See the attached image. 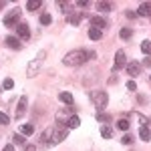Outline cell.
<instances>
[{
	"mask_svg": "<svg viewBox=\"0 0 151 151\" xmlns=\"http://www.w3.org/2000/svg\"><path fill=\"white\" fill-rule=\"evenodd\" d=\"M2 87H4V89H12V87H14V81H12V79H4V85H2Z\"/></svg>",
	"mask_w": 151,
	"mask_h": 151,
	"instance_id": "32",
	"label": "cell"
},
{
	"mask_svg": "<svg viewBox=\"0 0 151 151\" xmlns=\"http://www.w3.org/2000/svg\"><path fill=\"white\" fill-rule=\"evenodd\" d=\"M91 24H93V28L101 30V28H105V26H107V20H105V18H101V16H93V18H91Z\"/></svg>",
	"mask_w": 151,
	"mask_h": 151,
	"instance_id": "12",
	"label": "cell"
},
{
	"mask_svg": "<svg viewBox=\"0 0 151 151\" xmlns=\"http://www.w3.org/2000/svg\"><path fill=\"white\" fill-rule=\"evenodd\" d=\"M139 137L143 141H149L151 139V131H149V127L147 125H141V129H139Z\"/></svg>",
	"mask_w": 151,
	"mask_h": 151,
	"instance_id": "17",
	"label": "cell"
},
{
	"mask_svg": "<svg viewBox=\"0 0 151 151\" xmlns=\"http://www.w3.org/2000/svg\"><path fill=\"white\" fill-rule=\"evenodd\" d=\"M2 8H4V2H0V10H2Z\"/></svg>",
	"mask_w": 151,
	"mask_h": 151,
	"instance_id": "40",
	"label": "cell"
},
{
	"mask_svg": "<svg viewBox=\"0 0 151 151\" xmlns=\"http://www.w3.org/2000/svg\"><path fill=\"white\" fill-rule=\"evenodd\" d=\"M91 101L95 103L97 109H105L107 103H109V97H107L105 91H93V93H91Z\"/></svg>",
	"mask_w": 151,
	"mask_h": 151,
	"instance_id": "4",
	"label": "cell"
},
{
	"mask_svg": "<svg viewBox=\"0 0 151 151\" xmlns=\"http://www.w3.org/2000/svg\"><path fill=\"white\" fill-rule=\"evenodd\" d=\"M70 115H73L70 109H63V111H58V113H57V125H65V127H67V121H69Z\"/></svg>",
	"mask_w": 151,
	"mask_h": 151,
	"instance_id": "8",
	"label": "cell"
},
{
	"mask_svg": "<svg viewBox=\"0 0 151 151\" xmlns=\"http://www.w3.org/2000/svg\"><path fill=\"white\" fill-rule=\"evenodd\" d=\"M50 22H52V16H50V14H40V24L47 26V24H50Z\"/></svg>",
	"mask_w": 151,
	"mask_h": 151,
	"instance_id": "28",
	"label": "cell"
},
{
	"mask_svg": "<svg viewBox=\"0 0 151 151\" xmlns=\"http://www.w3.org/2000/svg\"><path fill=\"white\" fill-rule=\"evenodd\" d=\"M123 67H127V60H125V52H123V50H117V55H115V65H113V70H121Z\"/></svg>",
	"mask_w": 151,
	"mask_h": 151,
	"instance_id": "6",
	"label": "cell"
},
{
	"mask_svg": "<svg viewBox=\"0 0 151 151\" xmlns=\"http://www.w3.org/2000/svg\"><path fill=\"white\" fill-rule=\"evenodd\" d=\"M117 127L121 129V131H127V129H129V121H127V119H121V121H117Z\"/></svg>",
	"mask_w": 151,
	"mask_h": 151,
	"instance_id": "27",
	"label": "cell"
},
{
	"mask_svg": "<svg viewBox=\"0 0 151 151\" xmlns=\"http://www.w3.org/2000/svg\"><path fill=\"white\" fill-rule=\"evenodd\" d=\"M12 139H14V143H16V145H26V139H24L22 135H14Z\"/></svg>",
	"mask_w": 151,
	"mask_h": 151,
	"instance_id": "29",
	"label": "cell"
},
{
	"mask_svg": "<svg viewBox=\"0 0 151 151\" xmlns=\"http://www.w3.org/2000/svg\"><path fill=\"white\" fill-rule=\"evenodd\" d=\"M119 35H121V38H123V40H127V38H131L133 30H131V28H121V32H119Z\"/></svg>",
	"mask_w": 151,
	"mask_h": 151,
	"instance_id": "26",
	"label": "cell"
},
{
	"mask_svg": "<svg viewBox=\"0 0 151 151\" xmlns=\"http://www.w3.org/2000/svg\"><path fill=\"white\" fill-rule=\"evenodd\" d=\"M143 67H151V57H147L145 60H143Z\"/></svg>",
	"mask_w": 151,
	"mask_h": 151,
	"instance_id": "36",
	"label": "cell"
},
{
	"mask_svg": "<svg viewBox=\"0 0 151 151\" xmlns=\"http://www.w3.org/2000/svg\"><path fill=\"white\" fill-rule=\"evenodd\" d=\"M87 4H89L87 0H77V6H87Z\"/></svg>",
	"mask_w": 151,
	"mask_h": 151,
	"instance_id": "37",
	"label": "cell"
},
{
	"mask_svg": "<svg viewBox=\"0 0 151 151\" xmlns=\"http://www.w3.org/2000/svg\"><path fill=\"white\" fill-rule=\"evenodd\" d=\"M50 137H52V127H48L42 135H40V141H42V145H50Z\"/></svg>",
	"mask_w": 151,
	"mask_h": 151,
	"instance_id": "16",
	"label": "cell"
},
{
	"mask_svg": "<svg viewBox=\"0 0 151 151\" xmlns=\"http://www.w3.org/2000/svg\"><path fill=\"white\" fill-rule=\"evenodd\" d=\"M127 89H129V91H137V83H135V81H129L127 83Z\"/></svg>",
	"mask_w": 151,
	"mask_h": 151,
	"instance_id": "33",
	"label": "cell"
},
{
	"mask_svg": "<svg viewBox=\"0 0 151 151\" xmlns=\"http://www.w3.org/2000/svg\"><path fill=\"white\" fill-rule=\"evenodd\" d=\"M141 50H143L147 57H151V40H143V42H141Z\"/></svg>",
	"mask_w": 151,
	"mask_h": 151,
	"instance_id": "23",
	"label": "cell"
},
{
	"mask_svg": "<svg viewBox=\"0 0 151 151\" xmlns=\"http://www.w3.org/2000/svg\"><path fill=\"white\" fill-rule=\"evenodd\" d=\"M101 135H103L105 139H111V137H113V129L109 127V125H103V127H101Z\"/></svg>",
	"mask_w": 151,
	"mask_h": 151,
	"instance_id": "20",
	"label": "cell"
},
{
	"mask_svg": "<svg viewBox=\"0 0 151 151\" xmlns=\"http://www.w3.org/2000/svg\"><path fill=\"white\" fill-rule=\"evenodd\" d=\"M137 14H139V16H151V4L143 2L139 6V10H137Z\"/></svg>",
	"mask_w": 151,
	"mask_h": 151,
	"instance_id": "14",
	"label": "cell"
},
{
	"mask_svg": "<svg viewBox=\"0 0 151 151\" xmlns=\"http://www.w3.org/2000/svg\"><path fill=\"white\" fill-rule=\"evenodd\" d=\"M79 125H81V119H79L77 115H70L69 121H67V127H69V129H77Z\"/></svg>",
	"mask_w": 151,
	"mask_h": 151,
	"instance_id": "15",
	"label": "cell"
},
{
	"mask_svg": "<svg viewBox=\"0 0 151 151\" xmlns=\"http://www.w3.org/2000/svg\"><path fill=\"white\" fill-rule=\"evenodd\" d=\"M26 105H28V99H26V97H20V101L16 105V119H20V117L26 113Z\"/></svg>",
	"mask_w": 151,
	"mask_h": 151,
	"instance_id": "9",
	"label": "cell"
},
{
	"mask_svg": "<svg viewBox=\"0 0 151 151\" xmlns=\"http://www.w3.org/2000/svg\"><path fill=\"white\" fill-rule=\"evenodd\" d=\"M69 135V127L65 125H52V137H50V145H58L60 141L67 139Z\"/></svg>",
	"mask_w": 151,
	"mask_h": 151,
	"instance_id": "2",
	"label": "cell"
},
{
	"mask_svg": "<svg viewBox=\"0 0 151 151\" xmlns=\"http://www.w3.org/2000/svg\"><path fill=\"white\" fill-rule=\"evenodd\" d=\"M40 4H42L40 0H28V2H26V8H28L30 12H35V10L40 8Z\"/></svg>",
	"mask_w": 151,
	"mask_h": 151,
	"instance_id": "18",
	"label": "cell"
},
{
	"mask_svg": "<svg viewBox=\"0 0 151 151\" xmlns=\"http://www.w3.org/2000/svg\"><path fill=\"white\" fill-rule=\"evenodd\" d=\"M83 16H85V12H69V14H67V20L77 26V24L83 20Z\"/></svg>",
	"mask_w": 151,
	"mask_h": 151,
	"instance_id": "10",
	"label": "cell"
},
{
	"mask_svg": "<svg viewBox=\"0 0 151 151\" xmlns=\"http://www.w3.org/2000/svg\"><path fill=\"white\" fill-rule=\"evenodd\" d=\"M137 16V12H133V10H127V18H135Z\"/></svg>",
	"mask_w": 151,
	"mask_h": 151,
	"instance_id": "35",
	"label": "cell"
},
{
	"mask_svg": "<svg viewBox=\"0 0 151 151\" xmlns=\"http://www.w3.org/2000/svg\"><path fill=\"white\" fill-rule=\"evenodd\" d=\"M121 143H125V145H131V143H133V135H123V139H121Z\"/></svg>",
	"mask_w": 151,
	"mask_h": 151,
	"instance_id": "31",
	"label": "cell"
},
{
	"mask_svg": "<svg viewBox=\"0 0 151 151\" xmlns=\"http://www.w3.org/2000/svg\"><path fill=\"white\" fill-rule=\"evenodd\" d=\"M91 57H93V52H87V50H83V48H77V50L67 52L65 58H63V63H65L67 67H79V65H83L87 58H91Z\"/></svg>",
	"mask_w": 151,
	"mask_h": 151,
	"instance_id": "1",
	"label": "cell"
},
{
	"mask_svg": "<svg viewBox=\"0 0 151 151\" xmlns=\"http://www.w3.org/2000/svg\"><path fill=\"white\" fill-rule=\"evenodd\" d=\"M111 8H113L111 2H99V4H97V10H99V12H109Z\"/></svg>",
	"mask_w": 151,
	"mask_h": 151,
	"instance_id": "19",
	"label": "cell"
},
{
	"mask_svg": "<svg viewBox=\"0 0 151 151\" xmlns=\"http://www.w3.org/2000/svg\"><path fill=\"white\" fill-rule=\"evenodd\" d=\"M101 36H103V32L97 30V28H91V30H89V38H91V40H101Z\"/></svg>",
	"mask_w": 151,
	"mask_h": 151,
	"instance_id": "22",
	"label": "cell"
},
{
	"mask_svg": "<svg viewBox=\"0 0 151 151\" xmlns=\"http://www.w3.org/2000/svg\"><path fill=\"white\" fill-rule=\"evenodd\" d=\"M18 20H20V10H12L8 16H4V26L16 28L18 26Z\"/></svg>",
	"mask_w": 151,
	"mask_h": 151,
	"instance_id": "5",
	"label": "cell"
},
{
	"mask_svg": "<svg viewBox=\"0 0 151 151\" xmlns=\"http://www.w3.org/2000/svg\"><path fill=\"white\" fill-rule=\"evenodd\" d=\"M2 151H14V145H4V149Z\"/></svg>",
	"mask_w": 151,
	"mask_h": 151,
	"instance_id": "38",
	"label": "cell"
},
{
	"mask_svg": "<svg viewBox=\"0 0 151 151\" xmlns=\"http://www.w3.org/2000/svg\"><path fill=\"white\" fill-rule=\"evenodd\" d=\"M45 57H47V52H45V50H40V52H38V55H36L32 60H30L28 70H26V75H28V77H35V73L40 69V67H42V60H45Z\"/></svg>",
	"mask_w": 151,
	"mask_h": 151,
	"instance_id": "3",
	"label": "cell"
},
{
	"mask_svg": "<svg viewBox=\"0 0 151 151\" xmlns=\"http://www.w3.org/2000/svg\"><path fill=\"white\" fill-rule=\"evenodd\" d=\"M4 42H6L10 48H14V50H18V48L22 47V45H20V40H18L16 36H6V40H4Z\"/></svg>",
	"mask_w": 151,
	"mask_h": 151,
	"instance_id": "13",
	"label": "cell"
},
{
	"mask_svg": "<svg viewBox=\"0 0 151 151\" xmlns=\"http://www.w3.org/2000/svg\"><path fill=\"white\" fill-rule=\"evenodd\" d=\"M97 121H99V123H111V115L99 111V113H97Z\"/></svg>",
	"mask_w": 151,
	"mask_h": 151,
	"instance_id": "21",
	"label": "cell"
},
{
	"mask_svg": "<svg viewBox=\"0 0 151 151\" xmlns=\"http://www.w3.org/2000/svg\"><path fill=\"white\" fill-rule=\"evenodd\" d=\"M127 73L131 75V77H139L141 65H139V63H135V60H133V63H129V65H127Z\"/></svg>",
	"mask_w": 151,
	"mask_h": 151,
	"instance_id": "11",
	"label": "cell"
},
{
	"mask_svg": "<svg viewBox=\"0 0 151 151\" xmlns=\"http://www.w3.org/2000/svg\"><path fill=\"white\" fill-rule=\"evenodd\" d=\"M26 151H36V145H26Z\"/></svg>",
	"mask_w": 151,
	"mask_h": 151,
	"instance_id": "39",
	"label": "cell"
},
{
	"mask_svg": "<svg viewBox=\"0 0 151 151\" xmlns=\"http://www.w3.org/2000/svg\"><path fill=\"white\" fill-rule=\"evenodd\" d=\"M8 123H10V117L6 113H0V125H8Z\"/></svg>",
	"mask_w": 151,
	"mask_h": 151,
	"instance_id": "30",
	"label": "cell"
},
{
	"mask_svg": "<svg viewBox=\"0 0 151 151\" xmlns=\"http://www.w3.org/2000/svg\"><path fill=\"white\" fill-rule=\"evenodd\" d=\"M16 35H18V40L22 38V40H26V38H30V30H28V24H20L18 22V26H16Z\"/></svg>",
	"mask_w": 151,
	"mask_h": 151,
	"instance_id": "7",
	"label": "cell"
},
{
	"mask_svg": "<svg viewBox=\"0 0 151 151\" xmlns=\"http://www.w3.org/2000/svg\"><path fill=\"white\" fill-rule=\"evenodd\" d=\"M58 99H60L63 103H67V105H73V95H70V93H60V95H58Z\"/></svg>",
	"mask_w": 151,
	"mask_h": 151,
	"instance_id": "24",
	"label": "cell"
},
{
	"mask_svg": "<svg viewBox=\"0 0 151 151\" xmlns=\"http://www.w3.org/2000/svg\"><path fill=\"white\" fill-rule=\"evenodd\" d=\"M69 6L70 4H67V2H58V8H60V10H69Z\"/></svg>",
	"mask_w": 151,
	"mask_h": 151,
	"instance_id": "34",
	"label": "cell"
},
{
	"mask_svg": "<svg viewBox=\"0 0 151 151\" xmlns=\"http://www.w3.org/2000/svg\"><path fill=\"white\" fill-rule=\"evenodd\" d=\"M20 131H22V135H32V133H35V127H32L30 123H26V125L20 127Z\"/></svg>",
	"mask_w": 151,
	"mask_h": 151,
	"instance_id": "25",
	"label": "cell"
}]
</instances>
